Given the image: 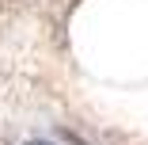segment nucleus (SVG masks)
<instances>
[{
  "label": "nucleus",
  "instance_id": "nucleus-1",
  "mask_svg": "<svg viewBox=\"0 0 148 145\" xmlns=\"http://www.w3.org/2000/svg\"><path fill=\"white\" fill-rule=\"evenodd\" d=\"M27 145H53V141H27Z\"/></svg>",
  "mask_w": 148,
  "mask_h": 145
},
{
  "label": "nucleus",
  "instance_id": "nucleus-2",
  "mask_svg": "<svg viewBox=\"0 0 148 145\" xmlns=\"http://www.w3.org/2000/svg\"><path fill=\"white\" fill-rule=\"evenodd\" d=\"M76 145H80V141H76Z\"/></svg>",
  "mask_w": 148,
  "mask_h": 145
}]
</instances>
